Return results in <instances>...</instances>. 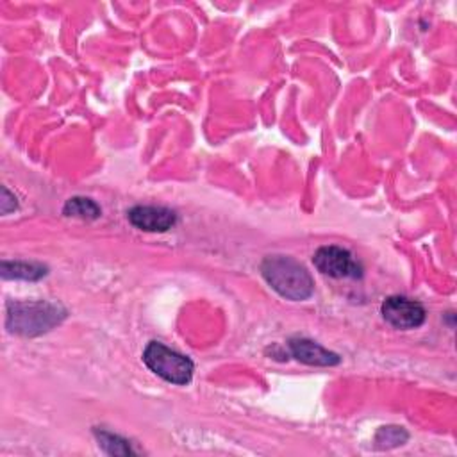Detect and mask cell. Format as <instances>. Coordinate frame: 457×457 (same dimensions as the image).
Wrapping results in <instances>:
<instances>
[{
    "label": "cell",
    "mask_w": 457,
    "mask_h": 457,
    "mask_svg": "<svg viewBox=\"0 0 457 457\" xmlns=\"http://www.w3.org/2000/svg\"><path fill=\"white\" fill-rule=\"evenodd\" d=\"M264 281L288 301H306L313 295L315 283L309 271L292 257L270 255L261 264Z\"/></svg>",
    "instance_id": "obj_1"
},
{
    "label": "cell",
    "mask_w": 457,
    "mask_h": 457,
    "mask_svg": "<svg viewBox=\"0 0 457 457\" xmlns=\"http://www.w3.org/2000/svg\"><path fill=\"white\" fill-rule=\"evenodd\" d=\"M65 318V311L49 302H15L8 306V329L22 336H38Z\"/></svg>",
    "instance_id": "obj_2"
},
{
    "label": "cell",
    "mask_w": 457,
    "mask_h": 457,
    "mask_svg": "<svg viewBox=\"0 0 457 457\" xmlns=\"http://www.w3.org/2000/svg\"><path fill=\"white\" fill-rule=\"evenodd\" d=\"M147 367L171 385H188L194 377V362L159 341H150L143 352Z\"/></svg>",
    "instance_id": "obj_3"
},
{
    "label": "cell",
    "mask_w": 457,
    "mask_h": 457,
    "mask_svg": "<svg viewBox=\"0 0 457 457\" xmlns=\"http://www.w3.org/2000/svg\"><path fill=\"white\" fill-rule=\"evenodd\" d=\"M315 266L329 278L336 279H357L362 276L361 264L354 255L341 247H322L316 250Z\"/></svg>",
    "instance_id": "obj_4"
},
{
    "label": "cell",
    "mask_w": 457,
    "mask_h": 457,
    "mask_svg": "<svg viewBox=\"0 0 457 457\" xmlns=\"http://www.w3.org/2000/svg\"><path fill=\"white\" fill-rule=\"evenodd\" d=\"M383 316L397 329H416L425 322V309L422 304L406 297H390L383 304Z\"/></svg>",
    "instance_id": "obj_5"
},
{
    "label": "cell",
    "mask_w": 457,
    "mask_h": 457,
    "mask_svg": "<svg viewBox=\"0 0 457 457\" xmlns=\"http://www.w3.org/2000/svg\"><path fill=\"white\" fill-rule=\"evenodd\" d=\"M129 220L134 227L149 232H164L175 225V213L166 208L138 206L129 211Z\"/></svg>",
    "instance_id": "obj_6"
},
{
    "label": "cell",
    "mask_w": 457,
    "mask_h": 457,
    "mask_svg": "<svg viewBox=\"0 0 457 457\" xmlns=\"http://www.w3.org/2000/svg\"><path fill=\"white\" fill-rule=\"evenodd\" d=\"M290 348L293 357L306 364H311V367H334V364L339 362V357L334 352H329L322 345L306 338L292 339Z\"/></svg>",
    "instance_id": "obj_7"
},
{
    "label": "cell",
    "mask_w": 457,
    "mask_h": 457,
    "mask_svg": "<svg viewBox=\"0 0 457 457\" xmlns=\"http://www.w3.org/2000/svg\"><path fill=\"white\" fill-rule=\"evenodd\" d=\"M47 273V270L40 264L29 263H3L4 279H24V281H38Z\"/></svg>",
    "instance_id": "obj_8"
},
{
    "label": "cell",
    "mask_w": 457,
    "mask_h": 457,
    "mask_svg": "<svg viewBox=\"0 0 457 457\" xmlns=\"http://www.w3.org/2000/svg\"><path fill=\"white\" fill-rule=\"evenodd\" d=\"M63 213L66 217H77V218H82V220H95V218L101 217V208L91 199L73 197L65 204Z\"/></svg>",
    "instance_id": "obj_9"
},
{
    "label": "cell",
    "mask_w": 457,
    "mask_h": 457,
    "mask_svg": "<svg viewBox=\"0 0 457 457\" xmlns=\"http://www.w3.org/2000/svg\"><path fill=\"white\" fill-rule=\"evenodd\" d=\"M99 445L111 455H129V453H134V450L131 448L129 441L122 439L120 436L117 434H111V432H106V430H101L99 434Z\"/></svg>",
    "instance_id": "obj_10"
},
{
    "label": "cell",
    "mask_w": 457,
    "mask_h": 457,
    "mask_svg": "<svg viewBox=\"0 0 457 457\" xmlns=\"http://www.w3.org/2000/svg\"><path fill=\"white\" fill-rule=\"evenodd\" d=\"M407 441V432L402 427H383L376 436V443L379 448H393L404 445Z\"/></svg>",
    "instance_id": "obj_11"
},
{
    "label": "cell",
    "mask_w": 457,
    "mask_h": 457,
    "mask_svg": "<svg viewBox=\"0 0 457 457\" xmlns=\"http://www.w3.org/2000/svg\"><path fill=\"white\" fill-rule=\"evenodd\" d=\"M0 204H3L4 215H8L10 211H13L17 208V199L8 192V188H3V201H0Z\"/></svg>",
    "instance_id": "obj_12"
}]
</instances>
